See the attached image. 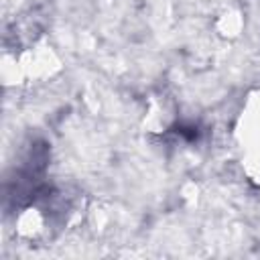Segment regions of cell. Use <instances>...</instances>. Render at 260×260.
<instances>
[{
  "label": "cell",
  "instance_id": "1",
  "mask_svg": "<svg viewBox=\"0 0 260 260\" xmlns=\"http://www.w3.org/2000/svg\"><path fill=\"white\" fill-rule=\"evenodd\" d=\"M177 134H181V136H185L189 142H193V140H197L199 138V130L197 128H193V126H179V130H177Z\"/></svg>",
  "mask_w": 260,
  "mask_h": 260
}]
</instances>
